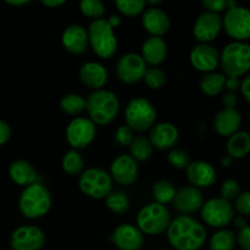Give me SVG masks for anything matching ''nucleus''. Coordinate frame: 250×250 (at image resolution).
I'll use <instances>...</instances> for the list:
<instances>
[{"label":"nucleus","instance_id":"obj_1","mask_svg":"<svg viewBox=\"0 0 250 250\" xmlns=\"http://www.w3.org/2000/svg\"><path fill=\"white\" fill-rule=\"evenodd\" d=\"M167 239L176 250H199L207 241V231L194 217L181 215L171 221Z\"/></svg>","mask_w":250,"mask_h":250},{"label":"nucleus","instance_id":"obj_2","mask_svg":"<svg viewBox=\"0 0 250 250\" xmlns=\"http://www.w3.org/2000/svg\"><path fill=\"white\" fill-rule=\"evenodd\" d=\"M85 110L93 124L107 125L114 121L119 114V98L110 90H94L85 100Z\"/></svg>","mask_w":250,"mask_h":250},{"label":"nucleus","instance_id":"obj_3","mask_svg":"<svg viewBox=\"0 0 250 250\" xmlns=\"http://www.w3.org/2000/svg\"><path fill=\"white\" fill-rule=\"evenodd\" d=\"M51 207V195L42 183L24 187L19 199V209L27 219H39L48 214Z\"/></svg>","mask_w":250,"mask_h":250},{"label":"nucleus","instance_id":"obj_4","mask_svg":"<svg viewBox=\"0 0 250 250\" xmlns=\"http://www.w3.org/2000/svg\"><path fill=\"white\" fill-rule=\"evenodd\" d=\"M220 65L229 77H241L250 71V44L232 42L220 54Z\"/></svg>","mask_w":250,"mask_h":250},{"label":"nucleus","instance_id":"obj_5","mask_svg":"<svg viewBox=\"0 0 250 250\" xmlns=\"http://www.w3.org/2000/svg\"><path fill=\"white\" fill-rule=\"evenodd\" d=\"M171 224L170 211L165 205L150 203L139 210L137 215V225L139 231L149 236H159L167 231Z\"/></svg>","mask_w":250,"mask_h":250},{"label":"nucleus","instance_id":"obj_6","mask_svg":"<svg viewBox=\"0 0 250 250\" xmlns=\"http://www.w3.org/2000/svg\"><path fill=\"white\" fill-rule=\"evenodd\" d=\"M88 39L93 51L103 59H110L117 50L114 28L104 19L94 20L88 28Z\"/></svg>","mask_w":250,"mask_h":250},{"label":"nucleus","instance_id":"obj_7","mask_svg":"<svg viewBox=\"0 0 250 250\" xmlns=\"http://www.w3.org/2000/svg\"><path fill=\"white\" fill-rule=\"evenodd\" d=\"M127 126L136 132H146L154 126L156 120L155 106L146 98H133L125 109Z\"/></svg>","mask_w":250,"mask_h":250},{"label":"nucleus","instance_id":"obj_8","mask_svg":"<svg viewBox=\"0 0 250 250\" xmlns=\"http://www.w3.org/2000/svg\"><path fill=\"white\" fill-rule=\"evenodd\" d=\"M78 186L88 197L103 199L112 192V178L110 173L103 168L89 167L81 173Z\"/></svg>","mask_w":250,"mask_h":250},{"label":"nucleus","instance_id":"obj_9","mask_svg":"<svg viewBox=\"0 0 250 250\" xmlns=\"http://www.w3.org/2000/svg\"><path fill=\"white\" fill-rule=\"evenodd\" d=\"M222 27L236 42L248 41L250 39V9L238 5L227 9L222 20Z\"/></svg>","mask_w":250,"mask_h":250},{"label":"nucleus","instance_id":"obj_10","mask_svg":"<svg viewBox=\"0 0 250 250\" xmlns=\"http://www.w3.org/2000/svg\"><path fill=\"white\" fill-rule=\"evenodd\" d=\"M202 217L209 226L222 229L233 221L234 208L231 202H227L222 198H215L203 205Z\"/></svg>","mask_w":250,"mask_h":250},{"label":"nucleus","instance_id":"obj_11","mask_svg":"<svg viewBox=\"0 0 250 250\" xmlns=\"http://www.w3.org/2000/svg\"><path fill=\"white\" fill-rule=\"evenodd\" d=\"M97 128L89 119L77 117L66 127V139L75 150L84 149L94 141Z\"/></svg>","mask_w":250,"mask_h":250},{"label":"nucleus","instance_id":"obj_12","mask_svg":"<svg viewBox=\"0 0 250 250\" xmlns=\"http://www.w3.org/2000/svg\"><path fill=\"white\" fill-rule=\"evenodd\" d=\"M146 63L139 54L127 53L116 63V73L120 81L125 83H137L143 80L146 72Z\"/></svg>","mask_w":250,"mask_h":250},{"label":"nucleus","instance_id":"obj_13","mask_svg":"<svg viewBox=\"0 0 250 250\" xmlns=\"http://www.w3.org/2000/svg\"><path fill=\"white\" fill-rule=\"evenodd\" d=\"M45 242V234L39 227L20 226L12 232L10 246L14 250H41Z\"/></svg>","mask_w":250,"mask_h":250},{"label":"nucleus","instance_id":"obj_14","mask_svg":"<svg viewBox=\"0 0 250 250\" xmlns=\"http://www.w3.org/2000/svg\"><path fill=\"white\" fill-rule=\"evenodd\" d=\"M222 19L219 14L205 11L198 16L193 27V34L199 44H209L220 34Z\"/></svg>","mask_w":250,"mask_h":250},{"label":"nucleus","instance_id":"obj_15","mask_svg":"<svg viewBox=\"0 0 250 250\" xmlns=\"http://www.w3.org/2000/svg\"><path fill=\"white\" fill-rule=\"evenodd\" d=\"M139 168L137 161L131 155L122 154L119 155L111 164L110 176L112 181L122 186H131L138 178Z\"/></svg>","mask_w":250,"mask_h":250},{"label":"nucleus","instance_id":"obj_16","mask_svg":"<svg viewBox=\"0 0 250 250\" xmlns=\"http://www.w3.org/2000/svg\"><path fill=\"white\" fill-rule=\"evenodd\" d=\"M111 241L120 250H139L144 246V234L133 225L122 224L112 232Z\"/></svg>","mask_w":250,"mask_h":250},{"label":"nucleus","instance_id":"obj_17","mask_svg":"<svg viewBox=\"0 0 250 250\" xmlns=\"http://www.w3.org/2000/svg\"><path fill=\"white\" fill-rule=\"evenodd\" d=\"M189 59L193 67L202 72H214L215 68L220 65V53L210 44H198L193 46Z\"/></svg>","mask_w":250,"mask_h":250},{"label":"nucleus","instance_id":"obj_18","mask_svg":"<svg viewBox=\"0 0 250 250\" xmlns=\"http://www.w3.org/2000/svg\"><path fill=\"white\" fill-rule=\"evenodd\" d=\"M173 205L178 212L189 216V214L202 209V207L204 205V197H203L200 189L193 187V186H186V187L181 188L178 192H176Z\"/></svg>","mask_w":250,"mask_h":250},{"label":"nucleus","instance_id":"obj_19","mask_svg":"<svg viewBox=\"0 0 250 250\" xmlns=\"http://www.w3.org/2000/svg\"><path fill=\"white\" fill-rule=\"evenodd\" d=\"M148 138L153 148L159 149V150H167L176 146L180 138V132L175 125L161 122L151 127Z\"/></svg>","mask_w":250,"mask_h":250},{"label":"nucleus","instance_id":"obj_20","mask_svg":"<svg viewBox=\"0 0 250 250\" xmlns=\"http://www.w3.org/2000/svg\"><path fill=\"white\" fill-rule=\"evenodd\" d=\"M186 175L190 185L195 188H208L216 181V171L205 161H194L190 163L186 168Z\"/></svg>","mask_w":250,"mask_h":250},{"label":"nucleus","instance_id":"obj_21","mask_svg":"<svg viewBox=\"0 0 250 250\" xmlns=\"http://www.w3.org/2000/svg\"><path fill=\"white\" fill-rule=\"evenodd\" d=\"M63 48L72 54H82L87 50L89 39L88 32L81 24H70L62 32L61 37Z\"/></svg>","mask_w":250,"mask_h":250},{"label":"nucleus","instance_id":"obj_22","mask_svg":"<svg viewBox=\"0 0 250 250\" xmlns=\"http://www.w3.org/2000/svg\"><path fill=\"white\" fill-rule=\"evenodd\" d=\"M142 23L146 32L154 37H161L165 34L171 26L167 14L159 7H149L144 10Z\"/></svg>","mask_w":250,"mask_h":250},{"label":"nucleus","instance_id":"obj_23","mask_svg":"<svg viewBox=\"0 0 250 250\" xmlns=\"http://www.w3.org/2000/svg\"><path fill=\"white\" fill-rule=\"evenodd\" d=\"M80 78L83 84L94 90H99L106 84L109 73L102 63L89 61V62H84L81 66Z\"/></svg>","mask_w":250,"mask_h":250},{"label":"nucleus","instance_id":"obj_24","mask_svg":"<svg viewBox=\"0 0 250 250\" xmlns=\"http://www.w3.org/2000/svg\"><path fill=\"white\" fill-rule=\"evenodd\" d=\"M242 125L241 114L236 109H222L214 120V128L220 136L231 137L239 131Z\"/></svg>","mask_w":250,"mask_h":250},{"label":"nucleus","instance_id":"obj_25","mask_svg":"<svg viewBox=\"0 0 250 250\" xmlns=\"http://www.w3.org/2000/svg\"><path fill=\"white\" fill-rule=\"evenodd\" d=\"M167 55V44L161 37H149L142 45V58L153 67L164 62Z\"/></svg>","mask_w":250,"mask_h":250},{"label":"nucleus","instance_id":"obj_26","mask_svg":"<svg viewBox=\"0 0 250 250\" xmlns=\"http://www.w3.org/2000/svg\"><path fill=\"white\" fill-rule=\"evenodd\" d=\"M9 175L16 185L22 186V187H28L33 183H37V178H38L32 164L26 160H15L10 165Z\"/></svg>","mask_w":250,"mask_h":250},{"label":"nucleus","instance_id":"obj_27","mask_svg":"<svg viewBox=\"0 0 250 250\" xmlns=\"http://www.w3.org/2000/svg\"><path fill=\"white\" fill-rule=\"evenodd\" d=\"M250 153V134L238 131L227 142V155L232 159H243Z\"/></svg>","mask_w":250,"mask_h":250},{"label":"nucleus","instance_id":"obj_28","mask_svg":"<svg viewBox=\"0 0 250 250\" xmlns=\"http://www.w3.org/2000/svg\"><path fill=\"white\" fill-rule=\"evenodd\" d=\"M226 76L222 73L217 72H209L202 78L200 81V90L204 94L210 95V97H215V95L220 94L222 92L226 83Z\"/></svg>","mask_w":250,"mask_h":250},{"label":"nucleus","instance_id":"obj_29","mask_svg":"<svg viewBox=\"0 0 250 250\" xmlns=\"http://www.w3.org/2000/svg\"><path fill=\"white\" fill-rule=\"evenodd\" d=\"M129 151H131V156L136 161H146L153 154V146L148 137L138 134V136H134L133 141L129 144Z\"/></svg>","mask_w":250,"mask_h":250},{"label":"nucleus","instance_id":"obj_30","mask_svg":"<svg viewBox=\"0 0 250 250\" xmlns=\"http://www.w3.org/2000/svg\"><path fill=\"white\" fill-rule=\"evenodd\" d=\"M62 168L67 175L78 176L84 171V159L75 149L66 151L62 158Z\"/></svg>","mask_w":250,"mask_h":250},{"label":"nucleus","instance_id":"obj_31","mask_svg":"<svg viewBox=\"0 0 250 250\" xmlns=\"http://www.w3.org/2000/svg\"><path fill=\"white\" fill-rule=\"evenodd\" d=\"M237 237L231 229H220L210 239V250H233Z\"/></svg>","mask_w":250,"mask_h":250},{"label":"nucleus","instance_id":"obj_32","mask_svg":"<svg viewBox=\"0 0 250 250\" xmlns=\"http://www.w3.org/2000/svg\"><path fill=\"white\" fill-rule=\"evenodd\" d=\"M176 195V188L168 180H160L153 186V197L158 204L165 205L173 202Z\"/></svg>","mask_w":250,"mask_h":250},{"label":"nucleus","instance_id":"obj_33","mask_svg":"<svg viewBox=\"0 0 250 250\" xmlns=\"http://www.w3.org/2000/svg\"><path fill=\"white\" fill-rule=\"evenodd\" d=\"M60 107L67 115H78L85 110V99L80 94H66L61 98Z\"/></svg>","mask_w":250,"mask_h":250},{"label":"nucleus","instance_id":"obj_34","mask_svg":"<svg viewBox=\"0 0 250 250\" xmlns=\"http://www.w3.org/2000/svg\"><path fill=\"white\" fill-rule=\"evenodd\" d=\"M106 207L111 212L116 215H122L128 211L129 203L128 197L122 192H111L106 197Z\"/></svg>","mask_w":250,"mask_h":250},{"label":"nucleus","instance_id":"obj_35","mask_svg":"<svg viewBox=\"0 0 250 250\" xmlns=\"http://www.w3.org/2000/svg\"><path fill=\"white\" fill-rule=\"evenodd\" d=\"M115 5L121 14L132 17L144 12L146 2L144 0H117Z\"/></svg>","mask_w":250,"mask_h":250},{"label":"nucleus","instance_id":"obj_36","mask_svg":"<svg viewBox=\"0 0 250 250\" xmlns=\"http://www.w3.org/2000/svg\"><path fill=\"white\" fill-rule=\"evenodd\" d=\"M82 14L87 17L99 20L105 14V5L100 0H82L80 2Z\"/></svg>","mask_w":250,"mask_h":250},{"label":"nucleus","instance_id":"obj_37","mask_svg":"<svg viewBox=\"0 0 250 250\" xmlns=\"http://www.w3.org/2000/svg\"><path fill=\"white\" fill-rule=\"evenodd\" d=\"M143 78L146 84L151 89H159L166 83V73L158 66L146 68V72Z\"/></svg>","mask_w":250,"mask_h":250},{"label":"nucleus","instance_id":"obj_38","mask_svg":"<svg viewBox=\"0 0 250 250\" xmlns=\"http://www.w3.org/2000/svg\"><path fill=\"white\" fill-rule=\"evenodd\" d=\"M167 158H168V163H170L173 167L178 168V170L187 168L190 164L189 154H188L186 150H183V149H180V148L171 149Z\"/></svg>","mask_w":250,"mask_h":250},{"label":"nucleus","instance_id":"obj_39","mask_svg":"<svg viewBox=\"0 0 250 250\" xmlns=\"http://www.w3.org/2000/svg\"><path fill=\"white\" fill-rule=\"evenodd\" d=\"M220 193H221L222 199L231 202V200L236 199L241 194V186L237 181L226 180L222 183L221 188H220Z\"/></svg>","mask_w":250,"mask_h":250},{"label":"nucleus","instance_id":"obj_40","mask_svg":"<svg viewBox=\"0 0 250 250\" xmlns=\"http://www.w3.org/2000/svg\"><path fill=\"white\" fill-rule=\"evenodd\" d=\"M133 138V131L127 125L120 126L114 133V141L119 146H129Z\"/></svg>","mask_w":250,"mask_h":250},{"label":"nucleus","instance_id":"obj_41","mask_svg":"<svg viewBox=\"0 0 250 250\" xmlns=\"http://www.w3.org/2000/svg\"><path fill=\"white\" fill-rule=\"evenodd\" d=\"M202 5L209 12L219 14L221 11H226L229 7L236 6V1H229V0H203Z\"/></svg>","mask_w":250,"mask_h":250},{"label":"nucleus","instance_id":"obj_42","mask_svg":"<svg viewBox=\"0 0 250 250\" xmlns=\"http://www.w3.org/2000/svg\"><path fill=\"white\" fill-rule=\"evenodd\" d=\"M234 209L242 215L248 216L250 215V190L243 192L234 199Z\"/></svg>","mask_w":250,"mask_h":250},{"label":"nucleus","instance_id":"obj_43","mask_svg":"<svg viewBox=\"0 0 250 250\" xmlns=\"http://www.w3.org/2000/svg\"><path fill=\"white\" fill-rule=\"evenodd\" d=\"M237 243L243 250H250V226L241 229L237 236Z\"/></svg>","mask_w":250,"mask_h":250},{"label":"nucleus","instance_id":"obj_44","mask_svg":"<svg viewBox=\"0 0 250 250\" xmlns=\"http://www.w3.org/2000/svg\"><path fill=\"white\" fill-rule=\"evenodd\" d=\"M222 104L225 105V109H234L238 104V97L233 92H226L222 95Z\"/></svg>","mask_w":250,"mask_h":250},{"label":"nucleus","instance_id":"obj_45","mask_svg":"<svg viewBox=\"0 0 250 250\" xmlns=\"http://www.w3.org/2000/svg\"><path fill=\"white\" fill-rule=\"evenodd\" d=\"M11 137V127L4 120H0V146L6 143Z\"/></svg>","mask_w":250,"mask_h":250},{"label":"nucleus","instance_id":"obj_46","mask_svg":"<svg viewBox=\"0 0 250 250\" xmlns=\"http://www.w3.org/2000/svg\"><path fill=\"white\" fill-rule=\"evenodd\" d=\"M241 89H242V94L243 97L246 98L247 102L250 104V75L247 76L241 83Z\"/></svg>","mask_w":250,"mask_h":250},{"label":"nucleus","instance_id":"obj_47","mask_svg":"<svg viewBox=\"0 0 250 250\" xmlns=\"http://www.w3.org/2000/svg\"><path fill=\"white\" fill-rule=\"evenodd\" d=\"M225 87L229 89V92H236L239 87H241V82H239L238 78L236 77H229L226 78V83H225Z\"/></svg>","mask_w":250,"mask_h":250},{"label":"nucleus","instance_id":"obj_48","mask_svg":"<svg viewBox=\"0 0 250 250\" xmlns=\"http://www.w3.org/2000/svg\"><path fill=\"white\" fill-rule=\"evenodd\" d=\"M233 224H234V226L238 227L239 229H243L244 227L248 226V222H247L246 217L242 216V215H239V216L234 217V219H233Z\"/></svg>","mask_w":250,"mask_h":250},{"label":"nucleus","instance_id":"obj_49","mask_svg":"<svg viewBox=\"0 0 250 250\" xmlns=\"http://www.w3.org/2000/svg\"><path fill=\"white\" fill-rule=\"evenodd\" d=\"M65 0H42V4L48 7H58L65 4Z\"/></svg>","mask_w":250,"mask_h":250},{"label":"nucleus","instance_id":"obj_50","mask_svg":"<svg viewBox=\"0 0 250 250\" xmlns=\"http://www.w3.org/2000/svg\"><path fill=\"white\" fill-rule=\"evenodd\" d=\"M106 21L109 22V24L112 27V28H116L117 26L121 24V17H120L119 15H111L110 19L106 20Z\"/></svg>","mask_w":250,"mask_h":250},{"label":"nucleus","instance_id":"obj_51","mask_svg":"<svg viewBox=\"0 0 250 250\" xmlns=\"http://www.w3.org/2000/svg\"><path fill=\"white\" fill-rule=\"evenodd\" d=\"M232 163H233V159L229 155H224L221 158V165L224 166V167H229V166L232 165Z\"/></svg>","mask_w":250,"mask_h":250},{"label":"nucleus","instance_id":"obj_52","mask_svg":"<svg viewBox=\"0 0 250 250\" xmlns=\"http://www.w3.org/2000/svg\"><path fill=\"white\" fill-rule=\"evenodd\" d=\"M7 4L10 5H14V6H21V5H26L28 4V0H6Z\"/></svg>","mask_w":250,"mask_h":250},{"label":"nucleus","instance_id":"obj_53","mask_svg":"<svg viewBox=\"0 0 250 250\" xmlns=\"http://www.w3.org/2000/svg\"><path fill=\"white\" fill-rule=\"evenodd\" d=\"M161 0H149L148 1V4L149 5H151V7H155V5H158V4H161Z\"/></svg>","mask_w":250,"mask_h":250},{"label":"nucleus","instance_id":"obj_54","mask_svg":"<svg viewBox=\"0 0 250 250\" xmlns=\"http://www.w3.org/2000/svg\"><path fill=\"white\" fill-rule=\"evenodd\" d=\"M158 250H167V249H158Z\"/></svg>","mask_w":250,"mask_h":250}]
</instances>
